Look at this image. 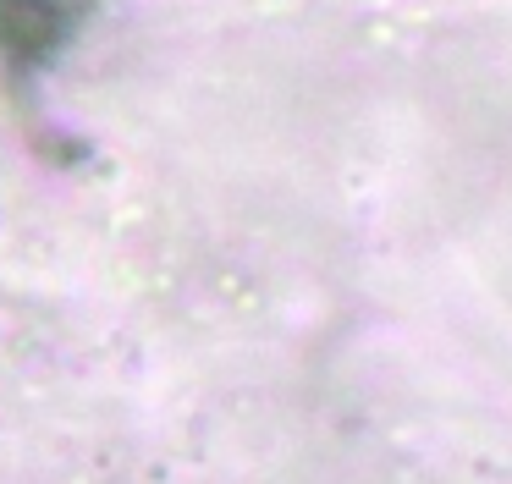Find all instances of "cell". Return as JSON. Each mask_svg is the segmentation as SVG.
<instances>
[{"label":"cell","instance_id":"cell-1","mask_svg":"<svg viewBox=\"0 0 512 484\" xmlns=\"http://www.w3.org/2000/svg\"><path fill=\"white\" fill-rule=\"evenodd\" d=\"M89 0H0V61L12 77L45 72L78 39Z\"/></svg>","mask_w":512,"mask_h":484}]
</instances>
